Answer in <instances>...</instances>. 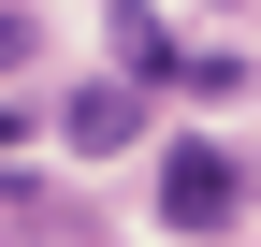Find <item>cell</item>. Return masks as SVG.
<instances>
[{
	"label": "cell",
	"instance_id": "6da1fadb",
	"mask_svg": "<svg viewBox=\"0 0 261 247\" xmlns=\"http://www.w3.org/2000/svg\"><path fill=\"white\" fill-rule=\"evenodd\" d=\"M160 218H174V233H232V218H247L232 145H174V160H160Z\"/></svg>",
	"mask_w": 261,
	"mask_h": 247
},
{
	"label": "cell",
	"instance_id": "7a4b0ae2",
	"mask_svg": "<svg viewBox=\"0 0 261 247\" xmlns=\"http://www.w3.org/2000/svg\"><path fill=\"white\" fill-rule=\"evenodd\" d=\"M145 131V87H73V145L102 160V145H130Z\"/></svg>",
	"mask_w": 261,
	"mask_h": 247
}]
</instances>
